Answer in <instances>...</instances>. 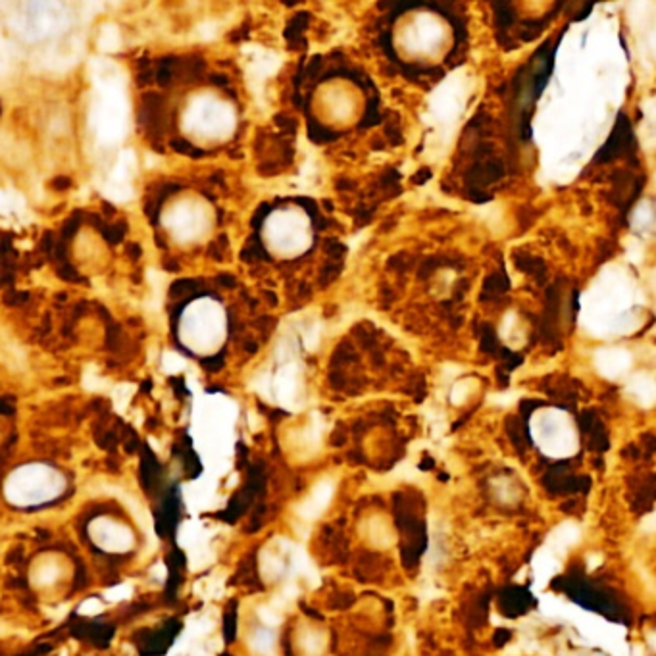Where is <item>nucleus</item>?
Returning a JSON list of instances; mask_svg holds the SVG:
<instances>
[{
    "instance_id": "nucleus-1",
    "label": "nucleus",
    "mask_w": 656,
    "mask_h": 656,
    "mask_svg": "<svg viewBox=\"0 0 656 656\" xmlns=\"http://www.w3.org/2000/svg\"><path fill=\"white\" fill-rule=\"evenodd\" d=\"M549 425H539L537 427V445L543 450L544 455L551 458H568L574 456L577 450V439H575L574 429H566L558 422H544Z\"/></svg>"
},
{
    "instance_id": "nucleus-2",
    "label": "nucleus",
    "mask_w": 656,
    "mask_h": 656,
    "mask_svg": "<svg viewBox=\"0 0 656 656\" xmlns=\"http://www.w3.org/2000/svg\"><path fill=\"white\" fill-rule=\"evenodd\" d=\"M333 495H335V481L323 479L320 483L314 485L312 491L308 493L304 499L298 502L295 512H297V516L300 520L312 522V520L320 518V516L328 510Z\"/></svg>"
},
{
    "instance_id": "nucleus-3",
    "label": "nucleus",
    "mask_w": 656,
    "mask_h": 656,
    "mask_svg": "<svg viewBox=\"0 0 656 656\" xmlns=\"http://www.w3.org/2000/svg\"><path fill=\"white\" fill-rule=\"evenodd\" d=\"M141 481L147 493H152V489L160 483V464H158L156 460L150 456V453H147L145 458H142Z\"/></svg>"
}]
</instances>
